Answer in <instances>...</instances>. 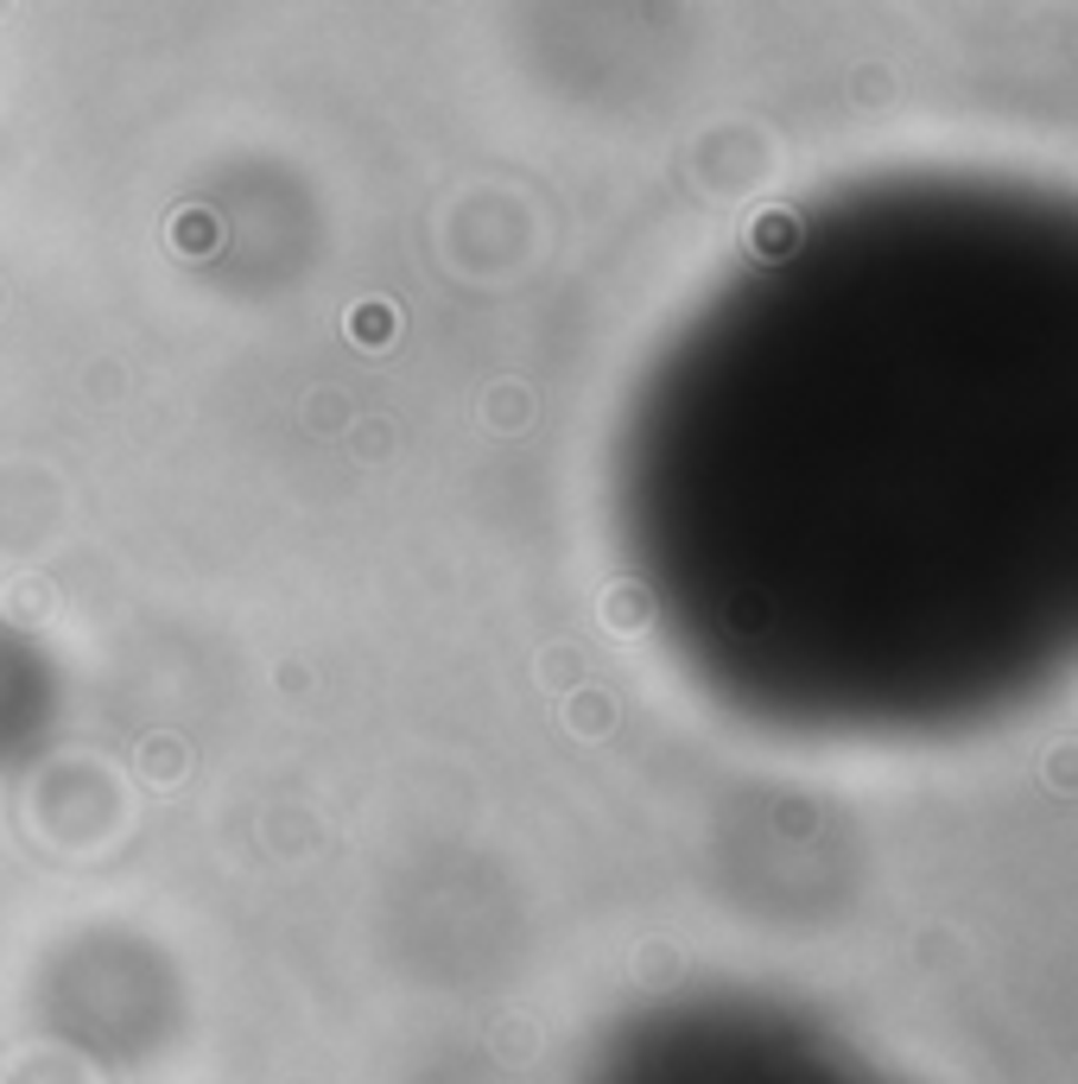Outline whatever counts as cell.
I'll return each mask as SVG.
<instances>
[{
    "label": "cell",
    "mask_w": 1078,
    "mask_h": 1084,
    "mask_svg": "<svg viewBox=\"0 0 1078 1084\" xmlns=\"http://www.w3.org/2000/svg\"><path fill=\"white\" fill-rule=\"evenodd\" d=\"M584 1084H857V1072L755 1009H661L622 1027Z\"/></svg>",
    "instance_id": "obj_1"
}]
</instances>
